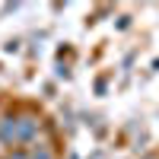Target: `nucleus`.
I'll return each instance as SVG.
<instances>
[{"label": "nucleus", "instance_id": "1", "mask_svg": "<svg viewBox=\"0 0 159 159\" xmlns=\"http://www.w3.org/2000/svg\"><path fill=\"white\" fill-rule=\"evenodd\" d=\"M32 134H35V121H29V118H22V121H13L10 118V121L0 127V137L3 140H29Z\"/></svg>", "mask_w": 159, "mask_h": 159}, {"label": "nucleus", "instance_id": "2", "mask_svg": "<svg viewBox=\"0 0 159 159\" xmlns=\"http://www.w3.org/2000/svg\"><path fill=\"white\" fill-rule=\"evenodd\" d=\"M32 159H51V156H48L45 150H35V156H32Z\"/></svg>", "mask_w": 159, "mask_h": 159}, {"label": "nucleus", "instance_id": "3", "mask_svg": "<svg viewBox=\"0 0 159 159\" xmlns=\"http://www.w3.org/2000/svg\"><path fill=\"white\" fill-rule=\"evenodd\" d=\"M16 159H22V156H16Z\"/></svg>", "mask_w": 159, "mask_h": 159}]
</instances>
